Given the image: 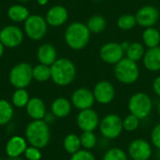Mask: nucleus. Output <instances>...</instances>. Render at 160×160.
I'll list each match as a JSON object with an SVG mask.
<instances>
[{
    "label": "nucleus",
    "instance_id": "nucleus-36",
    "mask_svg": "<svg viewBox=\"0 0 160 160\" xmlns=\"http://www.w3.org/2000/svg\"><path fill=\"white\" fill-rule=\"evenodd\" d=\"M151 144L158 150H160V123L157 124L151 131Z\"/></svg>",
    "mask_w": 160,
    "mask_h": 160
},
{
    "label": "nucleus",
    "instance_id": "nucleus-21",
    "mask_svg": "<svg viewBox=\"0 0 160 160\" xmlns=\"http://www.w3.org/2000/svg\"><path fill=\"white\" fill-rule=\"evenodd\" d=\"M144 68L151 72L160 71V47L148 49L142 58Z\"/></svg>",
    "mask_w": 160,
    "mask_h": 160
},
{
    "label": "nucleus",
    "instance_id": "nucleus-41",
    "mask_svg": "<svg viewBox=\"0 0 160 160\" xmlns=\"http://www.w3.org/2000/svg\"><path fill=\"white\" fill-rule=\"evenodd\" d=\"M7 160H22L21 158H8Z\"/></svg>",
    "mask_w": 160,
    "mask_h": 160
},
{
    "label": "nucleus",
    "instance_id": "nucleus-15",
    "mask_svg": "<svg viewBox=\"0 0 160 160\" xmlns=\"http://www.w3.org/2000/svg\"><path fill=\"white\" fill-rule=\"evenodd\" d=\"M22 40L23 33L16 25H7L0 30V41L7 48H16Z\"/></svg>",
    "mask_w": 160,
    "mask_h": 160
},
{
    "label": "nucleus",
    "instance_id": "nucleus-43",
    "mask_svg": "<svg viewBox=\"0 0 160 160\" xmlns=\"http://www.w3.org/2000/svg\"><path fill=\"white\" fill-rule=\"evenodd\" d=\"M18 1H20V2H22V3H25V2H27L28 0H18Z\"/></svg>",
    "mask_w": 160,
    "mask_h": 160
},
{
    "label": "nucleus",
    "instance_id": "nucleus-1",
    "mask_svg": "<svg viewBox=\"0 0 160 160\" xmlns=\"http://www.w3.org/2000/svg\"><path fill=\"white\" fill-rule=\"evenodd\" d=\"M25 139L31 146L45 148L51 140L49 124L44 120H32L25 128Z\"/></svg>",
    "mask_w": 160,
    "mask_h": 160
},
{
    "label": "nucleus",
    "instance_id": "nucleus-42",
    "mask_svg": "<svg viewBox=\"0 0 160 160\" xmlns=\"http://www.w3.org/2000/svg\"><path fill=\"white\" fill-rule=\"evenodd\" d=\"M158 115H159L160 118V102L158 103Z\"/></svg>",
    "mask_w": 160,
    "mask_h": 160
},
{
    "label": "nucleus",
    "instance_id": "nucleus-27",
    "mask_svg": "<svg viewBox=\"0 0 160 160\" xmlns=\"http://www.w3.org/2000/svg\"><path fill=\"white\" fill-rule=\"evenodd\" d=\"M14 114L13 105L6 99H0V127L8 125Z\"/></svg>",
    "mask_w": 160,
    "mask_h": 160
},
{
    "label": "nucleus",
    "instance_id": "nucleus-40",
    "mask_svg": "<svg viewBox=\"0 0 160 160\" xmlns=\"http://www.w3.org/2000/svg\"><path fill=\"white\" fill-rule=\"evenodd\" d=\"M4 49H5V46L3 45V43L0 41V58L2 57L3 53H4Z\"/></svg>",
    "mask_w": 160,
    "mask_h": 160
},
{
    "label": "nucleus",
    "instance_id": "nucleus-17",
    "mask_svg": "<svg viewBox=\"0 0 160 160\" xmlns=\"http://www.w3.org/2000/svg\"><path fill=\"white\" fill-rule=\"evenodd\" d=\"M27 141L22 136H12L6 143V154L8 158H21L27 148Z\"/></svg>",
    "mask_w": 160,
    "mask_h": 160
},
{
    "label": "nucleus",
    "instance_id": "nucleus-34",
    "mask_svg": "<svg viewBox=\"0 0 160 160\" xmlns=\"http://www.w3.org/2000/svg\"><path fill=\"white\" fill-rule=\"evenodd\" d=\"M69 160H97L96 157L94 156V154L89 151V150H85V149H81L78 152H76L75 154L70 156Z\"/></svg>",
    "mask_w": 160,
    "mask_h": 160
},
{
    "label": "nucleus",
    "instance_id": "nucleus-37",
    "mask_svg": "<svg viewBox=\"0 0 160 160\" xmlns=\"http://www.w3.org/2000/svg\"><path fill=\"white\" fill-rule=\"evenodd\" d=\"M153 91L160 98V75L158 76L153 82Z\"/></svg>",
    "mask_w": 160,
    "mask_h": 160
},
{
    "label": "nucleus",
    "instance_id": "nucleus-16",
    "mask_svg": "<svg viewBox=\"0 0 160 160\" xmlns=\"http://www.w3.org/2000/svg\"><path fill=\"white\" fill-rule=\"evenodd\" d=\"M68 18V9L61 5L52 7L46 13L45 20L47 23L53 27H58L66 23Z\"/></svg>",
    "mask_w": 160,
    "mask_h": 160
},
{
    "label": "nucleus",
    "instance_id": "nucleus-39",
    "mask_svg": "<svg viewBox=\"0 0 160 160\" xmlns=\"http://www.w3.org/2000/svg\"><path fill=\"white\" fill-rule=\"evenodd\" d=\"M37 2H38V4L40 5V6H45V5L49 2V0H37Z\"/></svg>",
    "mask_w": 160,
    "mask_h": 160
},
{
    "label": "nucleus",
    "instance_id": "nucleus-32",
    "mask_svg": "<svg viewBox=\"0 0 160 160\" xmlns=\"http://www.w3.org/2000/svg\"><path fill=\"white\" fill-rule=\"evenodd\" d=\"M102 160H128V155L123 149L113 147L105 152Z\"/></svg>",
    "mask_w": 160,
    "mask_h": 160
},
{
    "label": "nucleus",
    "instance_id": "nucleus-22",
    "mask_svg": "<svg viewBox=\"0 0 160 160\" xmlns=\"http://www.w3.org/2000/svg\"><path fill=\"white\" fill-rule=\"evenodd\" d=\"M142 43L148 49L159 46L160 32L154 26L145 28L144 31L142 32Z\"/></svg>",
    "mask_w": 160,
    "mask_h": 160
},
{
    "label": "nucleus",
    "instance_id": "nucleus-13",
    "mask_svg": "<svg viewBox=\"0 0 160 160\" xmlns=\"http://www.w3.org/2000/svg\"><path fill=\"white\" fill-rule=\"evenodd\" d=\"M70 101L72 106L79 111L91 109L96 102L93 91L85 87L76 89L71 95Z\"/></svg>",
    "mask_w": 160,
    "mask_h": 160
},
{
    "label": "nucleus",
    "instance_id": "nucleus-10",
    "mask_svg": "<svg viewBox=\"0 0 160 160\" xmlns=\"http://www.w3.org/2000/svg\"><path fill=\"white\" fill-rule=\"evenodd\" d=\"M128 155L132 160H149L153 155L152 144L144 139L133 140L128 144Z\"/></svg>",
    "mask_w": 160,
    "mask_h": 160
},
{
    "label": "nucleus",
    "instance_id": "nucleus-5",
    "mask_svg": "<svg viewBox=\"0 0 160 160\" xmlns=\"http://www.w3.org/2000/svg\"><path fill=\"white\" fill-rule=\"evenodd\" d=\"M128 108L129 113L135 115L140 120H143L151 114L153 110V101L147 94L143 92H137L129 98Z\"/></svg>",
    "mask_w": 160,
    "mask_h": 160
},
{
    "label": "nucleus",
    "instance_id": "nucleus-23",
    "mask_svg": "<svg viewBox=\"0 0 160 160\" xmlns=\"http://www.w3.org/2000/svg\"><path fill=\"white\" fill-rule=\"evenodd\" d=\"M8 16L12 22H25V20L30 16L29 10L22 5H12L8 9Z\"/></svg>",
    "mask_w": 160,
    "mask_h": 160
},
{
    "label": "nucleus",
    "instance_id": "nucleus-44",
    "mask_svg": "<svg viewBox=\"0 0 160 160\" xmlns=\"http://www.w3.org/2000/svg\"><path fill=\"white\" fill-rule=\"evenodd\" d=\"M0 160H2V159H1V158H0Z\"/></svg>",
    "mask_w": 160,
    "mask_h": 160
},
{
    "label": "nucleus",
    "instance_id": "nucleus-31",
    "mask_svg": "<svg viewBox=\"0 0 160 160\" xmlns=\"http://www.w3.org/2000/svg\"><path fill=\"white\" fill-rule=\"evenodd\" d=\"M82 148L85 150H92L97 146L98 138L94 131H83L80 136Z\"/></svg>",
    "mask_w": 160,
    "mask_h": 160
},
{
    "label": "nucleus",
    "instance_id": "nucleus-28",
    "mask_svg": "<svg viewBox=\"0 0 160 160\" xmlns=\"http://www.w3.org/2000/svg\"><path fill=\"white\" fill-rule=\"evenodd\" d=\"M30 99L29 93L25 88L16 89L11 98V103L16 108H25Z\"/></svg>",
    "mask_w": 160,
    "mask_h": 160
},
{
    "label": "nucleus",
    "instance_id": "nucleus-7",
    "mask_svg": "<svg viewBox=\"0 0 160 160\" xmlns=\"http://www.w3.org/2000/svg\"><path fill=\"white\" fill-rule=\"evenodd\" d=\"M98 128L103 138L107 140L117 139L124 130L123 119L116 113H109L100 120Z\"/></svg>",
    "mask_w": 160,
    "mask_h": 160
},
{
    "label": "nucleus",
    "instance_id": "nucleus-8",
    "mask_svg": "<svg viewBox=\"0 0 160 160\" xmlns=\"http://www.w3.org/2000/svg\"><path fill=\"white\" fill-rule=\"evenodd\" d=\"M48 30V23L44 17L38 14L30 15L24 22V32L33 40H40Z\"/></svg>",
    "mask_w": 160,
    "mask_h": 160
},
{
    "label": "nucleus",
    "instance_id": "nucleus-38",
    "mask_svg": "<svg viewBox=\"0 0 160 160\" xmlns=\"http://www.w3.org/2000/svg\"><path fill=\"white\" fill-rule=\"evenodd\" d=\"M129 45H130V42H128V41H124V42L121 43V46H122V48H123V50H124L125 52L128 50V48L129 47Z\"/></svg>",
    "mask_w": 160,
    "mask_h": 160
},
{
    "label": "nucleus",
    "instance_id": "nucleus-29",
    "mask_svg": "<svg viewBox=\"0 0 160 160\" xmlns=\"http://www.w3.org/2000/svg\"><path fill=\"white\" fill-rule=\"evenodd\" d=\"M51 79V67L38 64L33 67V80L39 82H47Z\"/></svg>",
    "mask_w": 160,
    "mask_h": 160
},
{
    "label": "nucleus",
    "instance_id": "nucleus-6",
    "mask_svg": "<svg viewBox=\"0 0 160 160\" xmlns=\"http://www.w3.org/2000/svg\"><path fill=\"white\" fill-rule=\"evenodd\" d=\"M8 80L16 89L26 88L33 80V67L28 63H19L9 71Z\"/></svg>",
    "mask_w": 160,
    "mask_h": 160
},
{
    "label": "nucleus",
    "instance_id": "nucleus-20",
    "mask_svg": "<svg viewBox=\"0 0 160 160\" xmlns=\"http://www.w3.org/2000/svg\"><path fill=\"white\" fill-rule=\"evenodd\" d=\"M71 101L66 98L60 97L55 98L51 105V112L55 118H66L71 112Z\"/></svg>",
    "mask_w": 160,
    "mask_h": 160
},
{
    "label": "nucleus",
    "instance_id": "nucleus-35",
    "mask_svg": "<svg viewBox=\"0 0 160 160\" xmlns=\"http://www.w3.org/2000/svg\"><path fill=\"white\" fill-rule=\"evenodd\" d=\"M41 149H38L34 146H27L25 152H24V157L27 160H40L41 159Z\"/></svg>",
    "mask_w": 160,
    "mask_h": 160
},
{
    "label": "nucleus",
    "instance_id": "nucleus-33",
    "mask_svg": "<svg viewBox=\"0 0 160 160\" xmlns=\"http://www.w3.org/2000/svg\"><path fill=\"white\" fill-rule=\"evenodd\" d=\"M141 120L135 115L129 113L123 119V128L127 132H133L140 127Z\"/></svg>",
    "mask_w": 160,
    "mask_h": 160
},
{
    "label": "nucleus",
    "instance_id": "nucleus-2",
    "mask_svg": "<svg viewBox=\"0 0 160 160\" xmlns=\"http://www.w3.org/2000/svg\"><path fill=\"white\" fill-rule=\"evenodd\" d=\"M76 66L68 58H57L51 66V79L58 86L71 84L76 78Z\"/></svg>",
    "mask_w": 160,
    "mask_h": 160
},
{
    "label": "nucleus",
    "instance_id": "nucleus-24",
    "mask_svg": "<svg viewBox=\"0 0 160 160\" xmlns=\"http://www.w3.org/2000/svg\"><path fill=\"white\" fill-rule=\"evenodd\" d=\"M145 52L146 51H145L144 44L136 41V42H131L130 43V45L128 48V50L126 51L125 54H126L127 58L138 63L139 61L142 60Z\"/></svg>",
    "mask_w": 160,
    "mask_h": 160
},
{
    "label": "nucleus",
    "instance_id": "nucleus-14",
    "mask_svg": "<svg viewBox=\"0 0 160 160\" xmlns=\"http://www.w3.org/2000/svg\"><path fill=\"white\" fill-rule=\"evenodd\" d=\"M99 122L100 120L98 112L92 108L80 111L76 118L77 126L82 132L95 131L98 128Z\"/></svg>",
    "mask_w": 160,
    "mask_h": 160
},
{
    "label": "nucleus",
    "instance_id": "nucleus-12",
    "mask_svg": "<svg viewBox=\"0 0 160 160\" xmlns=\"http://www.w3.org/2000/svg\"><path fill=\"white\" fill-rule=\"evenodd\" d=\"M137 24L142 27L148 28L157 24L160 17L159 10L157 7L152 5H146L138 9L135 14Z\"/></svg>",
    "mask_w": 160,
    "mask_h": 160
},
{
    "label": "nucleus",
    "instance_id": "nucleus-3",
    "mask_svg": "<svg viewBox=\"0 0 160 160\" xmlns=\"http://www.w3.org/2000/svg\"><path fill=\"white\" fill-rule=\"evenodd\" d=\"M91 32L86 23L82 22H71L65 31V41L67 45L75 51L85 48L90 41Z\"/></svg>",
    "mask_w": 160,
    "mask_h": 160
},
{
    "label": "nucleus",
    "instance_id": "nucleus-9",
    "mask_svg": "<svg viewBox=\"0 0 160 160\" xmlns=\"http://www.w3.org/2000/svg\"><path fill=\"white\" fill-rule=\"evenodd\" d=\"M100 59L109 65H115L125 57V52L121 43L110 41L104 43L99 50Z\"/></svg>",
    "mask_w": 160,
    "mask_h": 160
},
{
    "label": "nucleus",
    "instance_id": "nucleus-26",
    "mask_svg": "<svg viewBox=\"0 0 160 160\" xmlns=\"http://www.w3.org/2000/svg\"><path fill=\"white\" fill-rule=\"evenodd\" d=\"M86 25L91 33L99 34L105 30V28L107 26V21L102 15L97 14V15L91 16L88 19Z\"/></svg>",
    "mask_w": 160,
    "mask_h": 160
},
{
    "label": "nucleus",
    "instance_id": "nucleus-25",
    "mask_svg": "<svg viewBox=\"0 0 160 160\" xmlns=\"http://www.w3.org/2000/svg\"><path fill=\"white\" fill-rule=\"evenodd\" d=\"M63 147H64L65 151L68 154H69L70 156L75 154L76 152H78L79 150L82 149L80 136H78L74 133L68 134L63 141Z\"/></svg>",
    "mask_w": 160,
    "mask_h": 160
},
{
    "label": "nucleus",
    "instance_id": "nucleus-11",
    "mask_svg": "<svg viewBox=\"0 0 160 160\" xmlns=\"http://www.w3.org/2000/svg\"><path fill=\"white\" fill-rule=\"evenodd\" d=\"M96 102L101 105H107L113 101L116 92L113 84L106 80L98 82L93 89Z\"/></svg>",
    "mask_w": 160,
    "mask_h": 160
},
{
    "label": "nucleus",
    "instance_id": "nucleus-4",
    "mask_svg": "<svg viewBox=\"0 0 160 160\" xmlns=\"http://www.w3.org/2000/svg\"><path fill=\"white\" fill-rule=\"evenodd\" d=\"M113 73L119 82L123 84H132L139 80L140 68L137 62L124 57L114 65Z\"/></svg>",
    "mask_w": 160,
    "mask_h": 160
},
{
    "label": "nucleus",
    "instance_id": "nucleus-30",
    "mask_svg": "<svg viewBox=\"0 0 160 160\" xmlns=\"http://www.w3.org/2000/svg\"><path fill=\"white\" fill-rule=\"evenodd\" d=\"M116 24L119 29L123 31H129L137 24L136 17L133 14H123L117 19Z\"/></svg>",
    "mask_w": 160,
    "mask_h": 160
},
{
    "label": "nucleus",
    "instance_id": "nucleus-18",
    "mask_svg": "<svg viewBox=\"0 0 160 160\" xmlns=\"http://www.w3.org/2000/svg\"><path fill=\"white\" fill-rule=\"evenodd\" d=\"M25 111L32 120H43L47 114L46 105L39 98H32L25 106Z\"/></svg>",
    "mask_w": 160,
    "mask_h": 160
},
{
    "label": "nucleus",
    "instance_id": "nucleus-19",
    "mask_svg": "<svg viewBox=\"0 0 160 160\" xmlns=\"http://www.w3.org/2000/svg\"><path fill=\"white\" fill-rule=\"evenodd\" d=\"M37 57L39 64L52 66L57 60V52L51 43H44L40 45L37 52Z\"/></svg>",
    "mask_w": 160,
    "mask_h": 160
}]
</instances>
